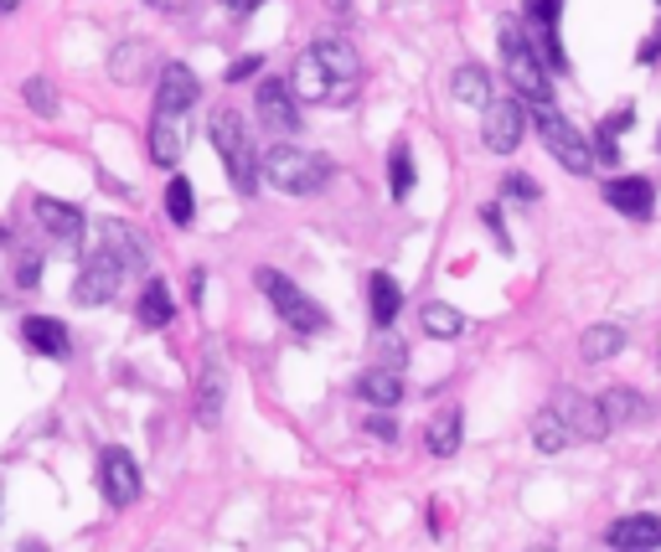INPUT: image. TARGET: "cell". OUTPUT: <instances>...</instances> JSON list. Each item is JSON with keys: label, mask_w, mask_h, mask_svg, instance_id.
<instances>
[{"label": "cell", "mask_w": 661, "mask_h": 552, "mask_svg": "<svg viewBox=\"0 0 661 552\" xmlns=\"http://www.w3.org/2000/svg\"><path fill=\"white\" fill-rule=\"evenodd\" d=\"M197 99H202V84L187 63H166L155 73V114H191Z\"/></svg>", "instance_id": "obj_12"}, {"label": "cell", "mask_w": 661, "mask_h": 552, "mask_svg": "<svg viewBox=\"0 0 661 552\" xmlns=\"http://www.w3.org/2000/svg\"><path fill=\"white\" fill-rule=\"evenodd\" d=\"M532 124H538V140L548 145V155H553L569 176H590L594 170V145L559 114V109H553V103H532Z\"/></svg>", "instance_id": "obj_6"}, {"label": "cell", "mask_w": 661, "mask_h": 552, "mask_svg": "<svg viewBox=\"0 0 661 552\" xmlns=\"http://www.w3.org/2000/svg\"><path fill=\"white\" fill-rule=\"evenodd\" d=\"M32 218H36V228L47 233L52 249H63V253H78V249H84V212H78L73 201L36 197V201H32Z\"/></svg>", "instance_id": "obj_10"}, {"label": "cell", "mask_w": 661, "mask_h": 552, "mask_svg": "<svg viewBox=\"0 0 661 552\" xmlns=\"http://www.w3.org/2000/svg\"><path fill=\"white\" fill-rule=\"evenodd\" d=\"M289 93L300 103H321V109H346L362 93V57L346 36H316L295 63H289Z\"/></svg>", "instance_id": "obj_1"}, {"label": "cell", "mask_w": 661, "mask_h": 552, "mask_svg": "<svg viewBox=\"0 0 661 552\" xmlns=\"http://www.w3.org/2000/svg\"><path fill=\"white\" fill-rule=\"evenodd\" d=\"M594 161H599V166H620V145H615V134H594Z\"/></svg>", "instance_id": "obj_37"}, {"label": "cell", "mask_w": 661, "mask_h": 552, "mask_svg": "<svg viewBox=\"0 0 661 552\" xmlns=\"http://www.w3.org/2000/svg\"><path fill=\"white\" fill-rule=\"evenodd\" d=\"M620 346H626L620 325H590V331L579 335V356L584 362H610V356H620Z\"/></svg>", "instance_id": "obj_26"}, {"label": "cell", "mask_w": 661, "mask_h": 552, "mask_svg": "<svg viewBox=\"0 0 661 552\" xmlns=\"http://www.w3.org/2000/svg\"><path fill=\"white\" fill-rule=\"evenodd\" d=\"M21 99H26V109H32L36 119H57V88H52V78H26L21 84Z\"/></svg>", "instance_id": "obj_32"}, {"label": "cell", "mask_w": 661, "mask_h": 552, "mask_svg": "<svg viewBox=\"0 0 661 552\" xmlns=\"http://www.w3.org/2000/svg\"><path fill=\"white\" fill-rule=\"evenodd\" d=\"M605 542H610L615 552H661V517H651V511H636V517L610 521Z\"/></svg>", "instance_id": "obj_15"}, {"label": "cell", "mask_w": 661, "mask_h": 552, "mask_svg": "<svg viewBox=\"0 0 661 552\" xmlns=\"http://www.w3.org/2000/svg\"><path fill=\"white\" fill-rule=\"evenodd\" d=\"M532 552H553V548H532Z\"/></svg>", "instance_id": "obj_48"}, {"label": "cell", "mask_w": 661, "mask_h": 552, "mask_svg": "<svg viewBox=\"0 0 661 552\" xmlns=\"http://www.w3.org/2000/svg\"><path fill=\"white\" fill-rule=\"evenodd\" d=\"M502 67H507L511 78V93L532 109V103H553V84H548V67L543 57H538V47H532V36L522 32V21H502Z\"/></svg>", "instance_id": "obj_3"}, {"label": "cell", "mask_w": 661, "mask_h": 552, "mask_svg": "<svg viewBox=\"0 0 661 552\" xmlns=\"http://www.w3.org/2000/svg\"><path fill=\"white\" fill-rule=\"evenodd\" d=\"M258 289H264V300L274 305V316L285 320L295 335H321L326 325H331V316H326L321 305L310 300L289 274H279V268H258Z\"/></svg>", "instance_id": "obj_5"}, {"label": "cell", "mask_w": 661, "mask_h": 552, "mask_svg": "<svg viewBox=\"0 0 661 552\" xmlns=\"http://www.w3.org/2000/svg\"><path fill=\"white\" fill-rule=\"evenodd\" d=\"M460 439H465V419H460V413H440V419L429 423L425 444H429V454H434V460H450V454L460 450Z\"/></svg>", "instance_id": "obj_29"}, {"label": "cell", "mask_w": 661, "mask_h": 552, "mask_svg": "<svg viewBox=\"0 0 661 552\" xmlns=\"http://www.w3.org/2000/svg\"><path fill=\"white\" fill-rule=\"evenodd\" d=\"M222 5H228L233 16H254V11H258V5H264V0H222Z\"/></svg>", "instance_id": "obj_43"}, {"label": "cell", "mask_w": 661, "mask_h": 552, "mask_svg": "<svg viewBox=\"0 0 661 552\" xmlns=\"http://www.w3.org/2000/svg\"><path fill=\"white\" fill-rule=\"evenodd\" d=\"M657 5H661V0H657Z\"/></svg>", "instance_id": "obj_49"}, {"label": "cell", "mask_w": 661, "mask_h": 552, "mask_svg": "<svg viewBox=\"0 0 661 552\" xmlns=\"http://www.w3.org/2000/svg\"><path fill=\"white\" fill-rule=\"evenodd\" d=\"M207 140H212V151L222 155L228 181H233L238 197H254L258 191V155H254V140H249L243 114H238V109H218V114L207 119Z\"/></svg>", "instance_id": "obj_4"}, {"label": "cell", "mask_w": 661, "mask_h": 552, "mask_svg": "<svg viewBox=\"0 0 661 552\" xmlns=\"http://www.w3.org/2000/svg\"><path fill=\"white\" fill-rule=\"evenodd\" d=\"M166 218L176 222V228H191V218H197V197H191L187 176H170L166 181Z\"/></svg>", "instance_id": "obj_31"}, {"label": "cell", "mask_w": 661, "mask_h": 552, "mask_svg": "<svg viewBox=\"0 0 661 552\" xmlns=\"http://www.w3.org/2000/svg\"><path fill=\"white\" fill-rule=\"evenodd\" d=\"M630 124H636V109H630V103H620L615 114H605V124H599V130H605V134H626Z\"/></svg>", "instance_id": "obj_39"}, {"label": "cell", "mask_w": 661, "mask_h": 552, "mask_svg": "<svg viewBox=\"0 0 661 552\" xmlns=\"http://www.w3.org/2000/svg\"><path fill=\"white\" fill-rule=\"evenodd\" d=\"M532 444H538V454H563L574 444V434H569V423H563L553 408H543V413L532 419Z\"/></svg>", "instance_id": "obj_28"}, {"label": "cell", "mask_w": 661, "mask_h": 552, "mask_svg": "<svg viewBox=\"0 0 661 552\" xmlns=\"http://www.w3.org/2000/svg\"><path fill=\"white\" fill-rule=\"evenodd\" d=\"M5 238H11V233H5V228H0V249H5Z\"/></svg>", "instance_id": "obj_47"}, {"label": "cell", "mask_w": 661, "mask_h": 552, "mask_svg": "<svg viewBox=\"0 0 661 552\" xmlns=\"http://www.w3.org/2000/svg\"><path fill=\"white\" fill-rule=\"evenodd\" d=\"M103 249L114 253L119 264H124V274H135V268H145L151 258H145V243H140L124 222H103Z\"/></svg>", "instance_id": "obj_23"}, {"label": "cell", "mask_w": 661, "mask_h": 552, "mask_svg": "<svg viewBox=\"0 0 661 552\" xmlns=\"http://www.w3.org/2000/svg\"><path fill=\"white\" fill-rule=\"evenodd\" d=\"M258 67H264V57H258V52H249V57H238V63L228 67V84H243V78H254Z\"/></svg>", "instance_id": "obj_40"}, {"label": "cell", "mask_w": 661, "mask_h": 552, "mask_svg": "<svg viewBox=\"0 0 661 552\" xmlns=\"http://www.w3.org/2000/svg\"><path fill=\"white\" fill-rule=\"evenodd\" d=\"M636 63H646V67H651V63H661V26H657V32H651V36H646V42H641V52H636Z\"/></svg>", "instance_id": "obj_42"}, {"label": "cell", "mask_w": 661, "mask_h": 552, "mask_svg": "<svg viewBox=\"0 0 661 552\" xmlns=\"http://www.w3.org/2000/svg\"><path fill=\"white\" fill-rule=\"evenodd\" d=\"M135 320L145 325V331H166L170 320H176V295H170L166 279H145L140 305H135Z\"/></svg>", "instance_id": "obj_18"}, {"label": "cell", "mask_w": 661, "mask_h": 552, "mask_svg": "<svg viewBox=\"0 0 661 552\" xmlns=\"http://www.w3.org/2000/svg\"><path fill=\"white\" fill-rule=\"evenodd\" d=\"M362 429H367V434H377L383 444H393V439H398V423H393L388 413H367V423H362Z\"/></svg>", "instance_id": "obj_38"}, {"label": "cell", "mask_w": 661, "mask_h": 552, "mask_svg": "<svg viewBox=\"0 0 661 552\" xmlns=\"http://www.w3.org/2000/svg\"><path fill=\"white\" fill-rule=\"evenodd\" d=\"M599 408H605V419H610V429H620V423H636L646 419L651 408H646L641 393H630V387H605L599 393Z\"/></svg>", "instance_id": "obj_25"}, {"label": "cell", "mask_w": 661, "mask_h": 552, "mask_svg": "<svg viewBox=\"0 0 661 552\" xmlns=\"http://www.w3.org/2000/svg\"><path fill=\"white\" fill-rule=\"evenodd\" d=\"M605 201H610L620 218L646 222L657 212V186L646 181V176H615V181H605Z\"/></svg>", "instance_id": "obj_14"}, {"label": "cell", "mask_w": 661, "mask_h": 552, "mask_svg": "<svg viewBox=\"0 0 661 552\" xmlns=\"http://www.w3.org/2000/svg\"><path fill=\"white\" fill-rule=\"evenodd\" d=\"M151 67H155L151 42H140V36H130V42H119V47L109 52V78L124 84V88L145 84V78H151Z\"/></svg>", "instance_id": "obj_17"}, {"label": "cell", "mask_w": 661, "mask_h": 552, "mask_svg": "<svg viewBox=\"0 0 661 552\" xmlns=\"http://www.w3.org/2000/svg\"><path fill=\"white\" fill-rule=\"evenodd\" d=\"M398 310H404L398 279H393V274H373V279H367V320H373L377 331H388L393 320H398Z\"/></svg>", "instance_id": "obj_20"}, {"label": "cell", "mask_w": 661, "mask_h": 552, "mask_svg": "<svg viewBox=\"0 0 661 552\" xmlns=\"http://www.w3.org/2000/svg\"><path fill=\"white\" fill-rule=\"evenodd\" d=\"M419 325H425V335H434V341H455V335L465 331V316H460L455 305L429 300L425 310H419Z\"/></svg>", "instance_id": "obj_27"}, {"label": "cell", "mask_w": 661, "mask_h": 552, "mask_svg": "<svg viewBox=\"0 0 661 552\" xmlns=\"http://www.w3.org/2000/svg\"><path fill=\"white\" fill-rule=\"evenodd\" d=\"M99 490H103V501L114 506V511H124V506L140 501L145 481H140L135 454L124 450V444H109V450L99 454Z\"/></svg>", "instance_id": "obj_9"}, {"label": "cell", "mask_w": 661, "mask_h": 552, "mask_svg": "<svg viewBox=\"0 0 661 552\" xmlns=\"http://www.w3.org/2000/svg\"><path fill=\"white\" fill-rule=\"evenodd\" d=\"M481 222H486V233L496 238V249L511 253V238H507V222H502V207H481Z\"/></svg>", "instance_id": "obj_35"}, {"label": "cell", "mask_w": 661, "mask_h": 552, "mask_svg": "<svg viewBox=\"0 0 661 552\" xmlns=\"http://www.w3.org/2000/svg\"><path fill=\"white\" fill-rule=\"evenodd\" d=\"M11 11H21V0H0V16H11Z\"/></svg>", "instance_id": "obj_45"}, {"label": "cell", "mask_w": 661, "mask_h": 552, "mask_svg": "<svg viewBox=\"0 0 661 552\" xmlns=\"http://www.w3.org/2000/svg\"><path fill=\"white\" fill-rule=\"evenodd\" d=\"M522 16L532 21V32H559L563 0H522Z\"/></svg>", "instance_id": "obj_33"}, {"label": "cell", "mask_w": 661, "mask_h": 552, "mask_svg": "<svg viewBox=\"0 0 661 552\" xmlns=\"http://www.w3.org/2000/svg\"><path fill=\"white\" fill-rule=\"evenodd\" d=\"M502 197H511V201H538V181H532V176H522V170H511V176H502Z\"/></svg>", "instance_id": "obj_34"}, {"label": "cell", "mask_w": 661, "mask_h": 552, "mask_svg": "<svg viewBox=\"0 0 661 552\" xmlns=\"http://www.w3.org/2000/svg\"><path fill=\"white\" fill-rule=\"evenodd\" d=\"M388 191L393 201H408V191H414V151H408V140H393L388 151Z\"/></svg>", "instance_id": "obj_30"}, {"label": "cell", "mask_w": 661, "mask_h": 552, "mask_svg": "<svg viewBox=\"0 0 661 552\" xmlns=\"http://www.w3.org/2000/svg\"><path fill=\"white\" fill-rule=\"evenodd\" d=\"M187 151V130H181V114H155L151 119V161L161 170L176 166Z\"/></svg>", "instance_id": "obj_19"}, {"label": "cell", "mask_w": 661, "mask_h": 552, "mask_svg": "<svg viewBox=\"0 0 661 552\" xmlns=\"http://www.w3.org/2000/svg\"><path fill=\"white\" fill-rule=\"evenodd\" d=\"M356 398L373 402V408H398L404 402V377L393 367H367L356 377Z\"/></svg>", "instance_id": "obj_21"}, {"label": "cell", "mask_w": 661, "mask_h": 552, "mask_svg": "<svg viewBox=\"0 0 661 552\" xmlns=\"http://www.w3.org/2000/svg\"><path fill=\"white\" fill-rule=\"evenodd\" d=\"M527 134V103L511 93V99H496L481 109V140H486V151L492 155H511L517 145H522Z\"/></svg>", "instance_id": "obj_7"}, {"label": "cell", "mask_w": 661, "mask_h": 552, "mask_svg": "<svg viewBox=\"0 0 661 552\" xmlns=\"http://www.w3.org/2000/svg\"><path fill=\"white\" fill-rule=\"evenodd\" d=\"M326 5H331L337 16H346V11H352V0H326Z\"/></svg>", "instance_id": "obj_44"}, {"label": "cell", "mask_w": 661, "mask_h": 552, "mask_svg": "<svg viewBox=\"0 0 661 552\" xmlns=\"http://www.w3.org/2000/svg\"><path fill=\"white\" fill-rule=\"evenodd\" d=\"M21 552H47V548H36V542H21Z\"/></svg>", "instance_id": "obj_46"}, {"label": "cell", "mask_w": 661, "mask_h": 552, "mask_svg": "<svg viewBox=\"0 0 661 552\" xmlns=\"http://www.w3.org/2000/svg\"><path fill=\"white\" fill-rule=\"evenodd\" d=\"M21 341H26L36 356H47V362H68V352H73L68 325L52 320V316H26L21 320Z\"/></svg>", "instance_id": "obj_16"}, {"label": "cell", "mask_w": 661, "mask_h": 552, "mask_svg": "<svg viewBox=\"0 0 661 552\" xmlns=\"http://www.w3.org/2000/svg\"><path fill=\"white\" fill-rule=\"evenodd\" d=\"M254 114H258V124H264V130H269V134H285V140L300 130V99L289 93L285 78H264V84H258Z\"/></svg>", "instance_id": "obj_11"}, {"label": "cell", "mask_w": 661, "mask_h": 552, "mask_svg": "<svg viewBox=\"0 0 661 552\" xmlns=\"http://www.w3.org/2000/svg\"><path fill=\"white\" fill-rule=\"evenodd\" d=\"M337 176V166L326 161L321 151H306V145H295V140H279L269 155H264V181L274 191H285V197H316L326 191Z\"/></svg>", "instance_id": "obj_2"}, {"label": "cell", "mask_w": 661, "mask_h": 552, "mask_svg": "<svg viewBox=\"0 0 661 552\" xmlns=\"http://www.w3.org/2000/svg\"><path fill=\"white\" fill-rule=\"evenodd\" d=\"M450 93H455L460 103H475V109H486V103H492V73H486L481 63L455 67V78H450Z\"/></svg>", "instance_id": "obj_24"}, {"label": "cell", "mask_w": 661, "mask_h": 552, "mask_svg": "<svg viewBox=\"0 0 661 552\" xmlns=\"http://www.w3.org/2000/svg\"><path fill=\"white\" fill-rule=\"evenodd\" d=\"M222 398H228V377H222V367L212 362V367H202V383H197V423L218 429L222 423Z\"/></svg>", "instance_id": "obj_22"}, {"label": "cell", "mask_w": 661, "mask_h": 552, "mask_svg": "<svg viewBox=\"0 0 661 552\" xmlns=\"http://www.w3.org/2000/svg\"><path fill=\"white\" fill-rule=\"evenodd\" d=\"M119 285H124V264H119L109 249L88 253L84 264H78V279H73V305H109L119 295Z\"/></svg>", "instance_id": "obj_8"}, {"label": "cell", "mask_w": 661, "mask_h": 552, "mask_svg": "<svg viewBox=\"0 0 661 552\" xmlns=\"http://www.w3.org/2000/svg\"><path fill=\"white\" fill-rule=\"evenodd\" d=\"M16 285L21 289L42 285V258H36V253H21V258H16Z\"/></svg>", "instance_id": "obj_36"}, {"label": "cell", "mask_w": 661, "mask_h": 552, "mask_svg": "<svg viewBox=\"0 0 661 552\" xmlns=\"http://www.w3.org/2000/svg\"><path fill=\"white\" fill-rule=\"evenodd\" d=\"M408 352H404V341H383V362L377 367H393V372H404Z\"/></svg>", "instance_id": "obj_41"}, {"label": "cell", "mask_w": 661, "mask_h": 552, "mask_svg": "<svg viewBox=\"0 0 661 552\" xmlns=\"http://www.w3.org/2000/svg\"><path fill=\"white\" fill-rule=\"evenodd\" d=\"M553 413L569 423V434L574 439H605L610 434V419H605L599 398H584V393H574V387H563L559 398H553Z\"/></svg>", "instance_id": "obj_13"}]
</instances>
